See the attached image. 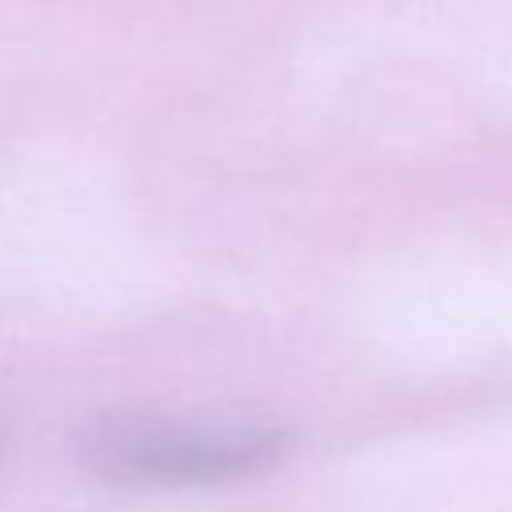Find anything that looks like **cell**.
Here are the masks:
<instances>
[{"instance_id": "6da1fadb", "label": "cell", "mask_w": 512, "mask_h": 512, "mask_svg": "<svg viewBox=\"0 0 512 512\" xmlns=\"http://www.w3.org/2000/svg\"><path fill=\"white\" fill-rule=\"evenodd\" d=\"M280 452L284 436L272 428H192L168 420H112L88 440L100 472L144 484L236 480L272 468Z\"/></svg>"}]
</instances>
